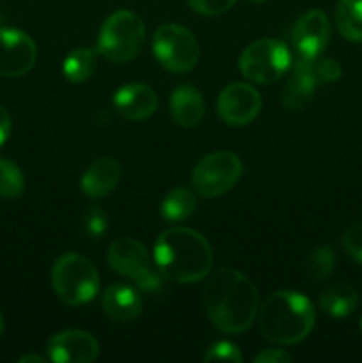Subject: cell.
I'll return each mask as SVG.
<instances>
[{
    "instance_id": "cell-27",
    "label": "cell",
    "mask_w": 362,
    "mask_h": 363,
    "mask_svg": "<svg viewBox=\"0 0 362 363\" xmlns=\"http://www.w3.org/2000/svg\"><path fill=\"white\" fill-rule=\"evenodd\" d=\"M343 247L351 257L362 264V223H351L343 233Z\"/></svg>"
},
{
    "instance_id": "cell-18",
    "label": "cell",
    "mask_w": 362,
    "mask_h": 363,
    "mask_svg": "<svg viewBox=\"0 0 362 363\" xmlns=\"http://www.w3.org/2000/svg\"><path fill=\"white\" fill-rule=\"evenodd\" d=\"M206 106L201 92L190 84H183L170 94V113L183 128H195L204 117Z\"/></svg>"
},
{
    "instance_id": "cell-33",
    "label": "cell",
    "mask_w": 362,
    "mask_h": 363,
    "mask_svg": "<svg viewBox=\"0 0 362 363\" xmlns=\"http://www.w3.org/2000/svg\"><path fill=\"white\" fill-rule=\"evenodd\" d=\"M4 328H6V323H4L2 314H0V335H2V333H4Z\"/></svg>"
},
{
    "instance_id": "cell-3",
    "label": "cell",
    "mask_w": 362,
    "mask_h": 363,
    "mask_svg": "<svg viewBox=\"0 0 362 363\" xmlns=\"http://www.w3.org/2000/svg\"><path fill=\"white\" fill-rule=\"evenodd\" d=\"M311 300L298 291H275L259 307V330L270 342L293 346L302 342L314 326Z\"/></svg>"
},
{
    "instance_id": "cell-23",
    "label": "cell",
    "mask_w": 362,
    "mask_h": 363,
    "mask_svg": "<svg viewBox=\"0 0 362 363\" xmlns=\"http://www.w3.org/2000/svg\"><path fill=\"white\" fill-rule=\"evenodd\" d=\"M336 252L329 245H322V247H316L311 254L305 257V273L311 277L316 282H322L327 280L336 269Z\"/></svg>"
},
{
    "instance_id": "cell-8",
    "label": "cell",
    "mask_w": 362,
    "mask_h": 363,
    "mask_svg": "<svg viewBox=\"0 0 362 363\" xmlns=\"http://www.w3.org/2000/svg\"><path fill=\"white\" fill-rule=\"evenodd\" d=\"M153 53L167 71L187 73L199 60V43L183 25L163 23L153 38Z\"/></svg>"
},
{
    "instance_id": "cell-10",
    "label": "cell",
    "mask_w": 362,
    "mask_h": 363,
    "mask_svg": "<svg viewBox=\"0 0 362 363\" xmlns=\"http://www.w3.org/2000/svg\"><path fill=\"white\" fill-rule=\"evenodd\" d=\"M38 48L32 38L18 28H0V77L18 78L34 67Z\"/></svg>"
},
{
    "instance_id": "cell-26",
    "label": "cell",
    "mask_w": 362,
    "mask_h": 363,
    "mask_svg": "<svg viewBox=\"0 0 362 363\" xmlns=\"http://www.w3.org/2000/svg\"><path fill=\"white\" fill-rule=\"evenodd\" d=\"M204 362H231V363H241L243 362V354L240 353L233 342L227 340H219V342L212 344L204 354Z\"/></svg>"
},
{
    "instance_id": "cell-6",
    "label": "cell",
    "mask_w": 362,
    "mask_h": 363,
    "mask_svg": "<svg viewBox=\"0 0 362 363\" xmlns=\"http://www.w3.org/2000/svg\"><path fill=\"white\" fill-rule=\"evenodd\" d=\"M106 261L117 275L133 280L146 293H158L162 289L163 277L151 268V257L141 241L119 238L109 247Z\"/></svg>"
},
{
    "instance_id": "cell-31",
    "label": "cell",
    "mask_w": 362,
    "mask_h": 363,
    "mask_svg": "<svg viewBox=\"0 0 362 363\" xmlns=\"http://www.w3.org/2000/svg\"><path fill=\"white\" fill-rule=\"evenodd\" d=\"M11 135V116L2 105H0V147L6 144Z\"/></svg>"
},
{
    "instance_id": "cell-1",
    "label": "cell",
    "mask_w": 362,
    "mask_h": 363,
    "mask_svg": "<svg viewBox=\"0 0 362 363\" xmlns=\"http://www.w3.org/2000/svg\"><path fill=\"white\" fill-rule=\"evenodd\" d=\"M209 321L224 333L238 335L251 328L259 311L254 282L233 268H220L209 275L202 291Z\"/></svg>"
},
{
    "instance_id": "cell-29",
    "label": "cell",
    "mask_w": 362,
    "mask_h": 363,
    "mask_svg": "<svg viewBox=\"0 0 362 363\" xmlns=\"http://www.w3.org/2000/svg\"><path fill=\"white\" fill-rule=\"evenodd\" d=\"M314 73L319 84H334L341 78V64L334 59H312Z\"/></svg>"
},
{
    "instance_id": "cell-9",
    "label": "cell",
    "mask_w": 362,
    "mask_h": 363,
    "mask_svg": "<svg viewBox=\"0 0 362 363\" xmlns=\"http://www.w3.org/2000/svg\"><path fill=\"white\" fill-rule=\"evenodd\" d=\"M241 176V160L231 151L204 156L192 172V186L201 197L215 199L227 194Z\"/></svg>"
},
{
    "instance_id": "cell-21",
    "label": "cell",
    "mask_w": 362,
    "mask_h": 363,
    "mask_svg": "<svg viewBox=\"0 0 362 363\" xmlns=\"http://www.w3.org/2000/svg\"><path fill=\"white\" fill-rule=\"evenodd\" d=\"M195 208H197V199L192 194V190L177 186L163 197L160 213L167 222H183L188 216H192Z\"/></svg>"
},
{
    "instance_id": "cell-35",
    "label": "cell",
    "mask_w": 362,
    "mask_h": 363,
    "mask_svg": "<svg viewBox=\"0 0 362 363\" xmlns=\"http://www.w3.org/2000/svg\"><path fill=\"white\" fill-rule=\"evenodd\" d=\"M361 330H362V318H361Z\"/></svg>"
},
{
    "instance_id": "cell-14",
    "label": "cell",
    "mask_w": 362,
    "mask_h": 363,
    "mask_svg": "<svg viewBox=\"0 0 362 363\" xmlns=\"http://www.w3.org/2000/svg\"><path fill=\"white\" fill-rule=\"evenodd\" d=\"M319 85L314 73L312 59H300L295 62L290 78L280 94V103L287 110H302L311 103L316 87Z\"/></svg>"
},
{
    "instance_id": "cell-25",
    "label": "cell",
    "mask_w": 362,
    "mask_h": 363,
    "mask_svg": "<svg viewBox=\"0 0 362 363\" xmlns=\"http://www.w3.org/2000/svg\"><path fill=\"white\" fill-rule=\"evenodd\" d=\"M82 227H84L85 234L92 240H99L103 234L109 229V218H106L105 211L98 206H91L85 209L84 216H82Z\"/></svg>"
},
{
    "instance_id": "cell-12",
    "label": "cell",
    "mask_w": 362,
    "mask_h": 363,
    "mask_svg": "<svg viewBox=\"0 0 362 363\" xmlns=\"http://www.w3.org/2000/svg\"><path fill=\"white\" fill-rule=\"evenodd\" d=\"M329 18L319 9H311L302 14L291 34V41L300 59H318L329 45Z\"/></svg>"
},
{
    "instance_id": "cell-7",
    "label": "cell",
    "mask_w": 362,
    "mask_h": 363,
    "mask_svg": "<svg viewBox=\"0 0 362 363\" xmlns=\"http://www.w3.org/2000/svg\"><path fill=\"white\" fill-rule=\"evenodd\" d=\"M291 67V53L279 39H258L241 52L240 71L254 84H273Z\"/></svg>"
},
{
    "instance_id": "cell-19",
    "label": "cell",
    "mask_w": 362,
    "mask_h": 363,
    "mask_svg": "<svg viewBox=\"0 0 362 363\" xmlns=\"http://www.w3.org/2000/svg\"><path fill=\"white\" fill-rule=\"evenodd\" d=\"M319 307L332 318H346L358 307V294L350 284H334L319 296Z\"/></svg>"
},
{
    "instance_id": "cell-30",
    "label": "cell",
    "mask_w": 362,
    "mask_h": 363,
    "mask_svg": "<svg viewBox=\"0 0 362 363\" xmlns=\"http://www.w3.org/2000/svg\"><path fill=\"white\" fill-rule=\"evenodd\" d=\"M256 363H287L291 362V357L283 350H275V347H270V350H263L261 353L254 357Z\"/></svg>"
},
{
    "instance_id": "cell-32",
    "label": "cell",
    "mask_w": 362,
    "mask_h": 363,
    "mask_svg": "<svg viewBox=\"0 0 362 363\" xmlns=\"http://www.w3.org/2000/svg\"><path fill=\"white\" fill-rule=\"evenodd\" d=\"M18 362H20V363H31V362L43 363V362H45V358H41L39 354H25V357H21Z\"/></svg>"
},
{
    "instance_id": "cell-20",
    "label": "cell",
    "mask_w": 362,
    "mask_h": 363,
    "mask_svg": "<svg viewBox=\"0 0 362 363\" xmlns=\"http://www.w3.org/2000/svg\"><path fill=\"white\" fill-rule=\"evenodd\" d=\"M336 25L344 39L362 43V0H339L336 6Z\"/></svg>"
},
{
    "instance_id": "cell-11",
    "label": "cell",
    "mask_w": 362,
    "mask_h": 363,
    "mask_svg": "<svg viewBox=\"0 0 362 363\" xmlns=\"http://www.w3.org/2000/svg\"><path fill=\"white\" fill-rule=\"evenodd\" d=\"M261 96L251 84L236 82L220 92L216 110L229 126H247L261 112Z\"/></svg>"
},
{
    "instance_id": "cell-13",
    "label": "cell",
    "mask_w": 362,
    "mask_h": 363,
    "mask_svg": "<svg viewBox=\"0 0 362 363\" xmlns=\"http://www.w3.org/2000/svg\"><path fill=\"white\" fill-rule=\"evenodd\" d=\"M46 353L55 363H91L98 358L99 344L84 330H64L48 340Z\"/></svg>"
},
{
    "instance_id": "cell-4",
    "label": "cell",
    "mask_w": 362,
    "mask_h": 363,
    "mask_svg": "<svg viewBox=\"0 0 362 363\" xmlns=\"http://www.w3.org/2000/svg\"><path fill=\"white\" fill-rule=\"evenodd\" d=\"M146 39L142 18L133 11L121 9L110 14L99 28L96 50L110 62H130L141 53Z\"/></svg>"
},
{
    "instance_id": "cell-16",
    "label": "cell",
    "mask_w": 362,
    "mask_h": 363,
    "mask_svg": "<svg viewBox=\"0 0 362 363\" xmlns=\"http://www.w3.org/2000/svg\"><path fill=\"white\" fill-rule=\"evenodd\" d=\"M103 311L117 323H130L142 312V296L128 284H114L102 296Z\"/></svg>"
},
{
    "instance_id": "cell-17",
    "label": "cell",
    "mask_w": 362,
    "mask_h": 363,
    "mask_svg": "<svg viewBox=\"0 0 362 363\" xmlns=\"http://www.w3.org/2000/svg\"><path fill=\"white\" fill-rule=\"evenodd\" d=\"M121 169L119 162L114 158H99L85 170L82 176L80 188L87 197L91 199H102L109 195L114 188L117 186L121 179Z\"/></svg>"
},
{
    "instance_id": "cell-22",
    "label": "cell",
    "mask_w": 362,
    "mask_h": 363,
    "mask_svg": "<svg viewBox=\"0 0 362 363\" xmlns=\"http://www.w3.org/2000/svg\"><path fill=\"white\" fill-rule=\"evenodd\" d=\"M96 71V52L91 48H77L64 59L62 73L73 84H84Z\"/></svg>"
},
{
    "instance_id": "cell-2",
    "label": "cell",
    "mask_w": 362,
    "mask_h": 363,
    "mask_svg": "<svg viewBox=\"0 0 362 363\" xmlns=\"http://www.w3.org/2000/svg\"><path fill=\"white\" fill-rule=\"evenodd\" d=\"M153 257L160 275L176 284L199 282L209 275L213 266V252L206 238L187 227L163 230Z\"/></svg>"
},
{
    "instance_id": "cell-15",
    "label": "cell",
    "mask_w": 362,
    "mask_h": 363,
    "mask_svg": "<svg viewBox=\"0 0 362 363\" xmlns=\"http://www.w3.org/2000/svg\"><path fill=\"white\" fill-rule=\"evenodd\" d=\"M114 106L130 121H144L158 108V96L149 85L128 84L114 94Z\"/></svg>"
},
{
    "instance_id": "cell-34",
    "label": "cell",
    "mask_w": 362,
    "mask_h": 363,
    "mask_svg": "<svg viewBox=\"0 0 362 363\" xmlns=\"http://www.w3.org/2000/svg\"><path fill=\"white\" fill-rule=\"evenodd\" d=\"M254 2H263V0H254Z\"/></svg>"
},
{
    "instance_id": "cell-28",
    "label": "cell",
    "mask_w": 362,
    "mask_h": 363,
    "mask_svg": "<svg viewBox=\"0 0 362 363\" xmlns=\"http://www.w3.org/2000/svg\"><path fill=\"white\" fill-rule=\"evenodd\" d=\"M236 0H188V6L192 11L204 16H219V14L227 13L234 6Z\"/></svg>"
},
{
    "instance_id": "cell-24",
    "label": "cell",
    "mask_w": 362,
    "mask_h": 363,
    "mask_svg": "<svg viewBox=\"0 0 362 363\" xmlns=\"http://www.w3.org/2000/svg\"><path fill=\"white\" fill-rule=\"evenodd\" d=\"M25 190V177L16 163L0 158V199H18Z\"/></svg>"
},
{
    "instance_id": "cell-5",
    "label": "cell",
    "mask_w": 362,
    "mask_h": 363,
    "mask_svg": "<svg viewBox=\"0 0 362 363\" xmlns=\"http://www.w3.org/2000/svg\"><path fill=\"white\" fill-rule=\"evenodd\" d=\"M52 287L70 307L89 303L99 289L96 266L80 254H64L52 268Z\"/></svg>"
}]
</instances>
